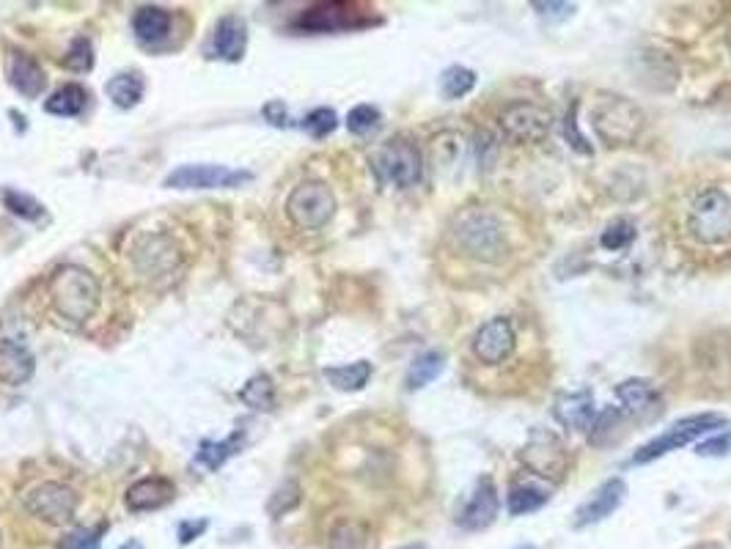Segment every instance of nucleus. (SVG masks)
<instances>
[{
    "label": "nucleus",
    "mask_w": 731,
    "mask_h": 549,
    "mask_svg": "<svg viewBox=\"0 0 731 549\" xmlns=\"http://www.w3.org/2000/svg\"><path fill=\"white\" fill-rule=\"evenodd\" d=\"M688 231L707 248L731 242V195L721 187H710L696 195L688 212Z\"/></svg>",
    "instance_id": "7ed1b4c3"
},
{
    "label": "nucleus",
    "mask_w": 731,
    "mask_h": 549,
    "mask_svg": "<svg viewBox=\"0 0 731 549\" xmlns=\"http://www.w3.org/2000/svg\"><path fill=\"white\" fill-rule=\"evenodd\" d=\"M105 91H108V97L113 99L116 108L130 110L143 99V80L135 72H124V75L113 77L108 86H105Z\"/></svg>",
    "instance_id": "a878e982"
},
{
    "label": "nucleus",
    "mask_w": 731,
    "mask_h": 549,
    "mask_svg": "<svg viewBox=\"0 0 731 549\" xmlns=\"http://www.w3.org/2000/svg\"><path fill=\"white\" fill-rule=\"evenodd\" d=\"M3 204H6L11 215L22 217V220H39L44 215V206L36 198L17 193V190H3Z\"/></svg>",
    "instance_id": "2f4dec72"
},
{
    "label": "nucleus",
    "mask_w": 731,
    "mask_h": 549,
    "mask_svg": "<svg viewBox=\"0 0 731 549\" xmlns=\"http://www.w3.org/2000/svg\"><path fill=\"white\" fill-rule=\"evenodd\" d=\"M520 462H523L525 470H531L547 481H561L569 464L564 442L547 429H534L528 434V440L520 448Z\"/></svg>",
    "instance_id": "1a4fd4ad"
},
{
    "label": "nucleus",
    "mask_w": 731,
    "mask_h": 549,
    "mask_svg": "<svg viewBox=\"0 0 731 549\" xmlns=\"http://www.w3.org/2000/svg\"><path fill=\"white\" fill-rule=\"evenodd\" d=\"M25 506L33 517H39L47 525H69L75 519L77 511V495L64 484H55V481H44V484L33 486L28 497H25Z\"/></svg>",
    "instance_id": "f8f14e48"
},
{
    "label": "nucleus",
    "mask_w": 731,
    "mask_h": 549,
    "mask_svg": "<svg viewBox=\"0 0 731 549\" xmlns=\"http://www.w3.org/2000/svg\"><path fill=\"white\" fill-rule=\"evenodd\" d=\"M369 377H371V363H366V360H358V363H350V366L325 368V379H328L333 388L344 390V393L366 388Z\"/></svg>",
    "instance_id": "cd10ccee"
},
{
    "label": "nucleus",
    "mask_w": 731,
    "mask_h": 549,
    "mask_svg": "<svg viewBox=\"0 0 731 549\" xmlns=\"http://www.w3.org/2000/svg\"><path fill=\"white\" fill-rule=\"evenodd\" d=\"M443 368H446V357L440 355V352H424V355H418L410 363L404 385H407V390L426 388L429 382H435L443 374Z\"/></svg>",
    "instance_id": "393cba45"
},
{
    "label": "nucleus",
    "mask_w": 731,
    "mask_h": 549,
    "mask_svg": "<svg viewBox=\"0 0 731 549\" xmlns=\"http://www.w3.org/2000/svg\"><path fill=\"white\" fill-rule=\"evenodd\" d=\"M88 102V94L86 88L77 86V83H69V86L58 88L53 97L44 102V110L50 113V116H61V119H75L83 113Z\"/></svg>",
    "instance_id": "b1692460"
},
{
    "label": "nucleus",
    "mask_w": 731,
    "mask_h": 549,
    "mask_svg": "<svg viewBox=\"0 0 731 549\" xmlns=\"http://www.w3.org/2000/svg\"><path fill=\"white\" fill-rule=\"evenodd\" d=\"M47 297L53 311L66 322H86L94 316L99 305V283L97 278L77 264H64L47 280Z\"/></svg>",
    "instance_id": "f257e3e1"
},
{
    "label": "nucleus",
    "mask_w": 731,
    "mask_h": 549,
    "mask_svg": "<svg viewBox=\"0 0 731 549\" xmlns=\"http://www.w3.org/2000/svg\"><path fill=\"white\" fill-rule=\"evenodd\" d=\"M380 110L371 108V105H358V108L350 110V116H347V130L352 135H369L380 127Z\"/></svg>",
    "instance_id": "f704fd0d"
},
{
    "label": "nucleus",
    "mask_w": 731,
    "mask_h": 549,
    "mask_svg": "<svg viewBox=\"0 0 731 549\" xmlns=\"http://www.w3.org/2000/svg\"><path fill=\"white\" fill-rule=\"evenodd\" d=\"M6 72H9L11 86L17 88L25 99H36L44 91V86H47L44 69L33 61L31 55L11 53Z\"/></svg>",
    "instance_id": "aec40b11"
},
{
    "label": "nucleus",
    "mask_w": 731,
    "mask_h": 549,
    "mask_svg": "<svg viewBox=\"0 0 731 549\" xmlns=\"http://www.w3.org/2000/svg\"><path fill=\"white\" fill-rule=\"evenodd\" d=\"M726 426V418L718 415V412H699V415H690V418H682L677 420L671 429H666L660 437H655L652 442H646L641 451L633 456V464H649V462H657L660 456H666V453H674L679 448H685L688 442L699 440L704 434H710V431L721 429Z\"/></svg>",
    "instance_id": "423d86ee"
},
{
    "label": "nucleus",
    "mask_w": 731,
    "mask_h": 549,
    "mask_svg": "<svg viewBox=\"0 0 731 549\" xmlns=\"http://www.w3.org/2000/svg\"><path fill=\"white\" fill-rule=\"evenodd\" d=\"M531 9L539 11V17H545V20H569L578 6L575 3H545V0H536L531 3Z\"/></svg>",
    "instance_id": "58836bf2"
},
{
    "label": "nucleus",
    "mask_w": 731,
    "mask_h": 549,
    "mask_svg": "<svg viewBox=\"0 0 731 549\" xmlns=\"http://www.w3.org/2000/svg\"><path fill=\"white\" fill-rule=\"evenodd\" d=\"M245 47H248V25L237 14H229L215 25L207 53L209 58H220V61H240Z\"/></svg>",
    "instance_id": "f3484780"
},
{
    "label": "nucleus",
    "mask_w": 731,
    "mask_h": 549,
    "mask_svg": "<svg viewBox=\"0 0 731 549\" xmlns=\"http://www.w3.org/2000/svg\"><path fill=\"white\" fill-rule=\"evenodd\" d=\"M514 324L506 316H495L484 322L473 335V355L479 357L484 366H501L514 352Z\"/></svg>",
    "instance_id": "ddd939ff"
},
{
    "label": "nucleus",
    "mask_w": 731,
    "mask_h": 549,
    "mask_svg": "<svg viewBox=\"0 0 731 549\" xmlns=\"http://www.w3.org/2000/svg\"><path fill=\"white\" fill-rule=\"evenodd\" d=\"M380 22L371 17V11L358 3H341V0H330V3H317L303 17L297 20V28L314 33H336V31H355V28H366Z\"/></svg>",
    "instance_id": "6e6552de"
},
{
    "label": "nucleus",
    "mask_w": 731,
    "mask_h": 549,
    "mask_svg": "<svg viewBox=\"0 0 731 549\" xmlns=\"http://www.w3.org/2000/svg\"><path fill=\"white\" fill-rule=\"evenodd\" d=\"M457 248L476 261H501L509 253L506 228L487 209H470L454 220Z\"/></svg>",
    "instance_id": "f03ea898"
},
{
    "label": "nucleus",
    "mask_w": 731,
    "mask_h": 549,
    "mask_svg": "<svg viewBox=\"0 0 731 549\" xmlns=\"http://www.w3.org/2000/svg\"><path fill=\"white\" fill-rule=\"evenodd\" d=\"M476 86V72L468 66H448L443 72V94L448 99H462Z\"/></svg>",
    "instance_id": "7c9ffc66"
},
{
    "label": "nucleus",
    "mask_w": 731,
    "mask_h": 549,
    "mask_svg": "<svg viewBox=\"0 0 731 549\" xmlns=\"http://www.w3.org/2000/svg\"><path fill=\"white\" fill-rule=\"evenodd\" d=\"M498 508H501V503H498L495 481L490 475H481L476 486H473V492H470L468 503L459 508L457 525L462 530H468V533H481V530H487L495 522Z\"/></svg>",
    "instance_id": "4468645a"
},
{
    "label": "nucleus",
    "mask_w": 731,
    "mask_h": 549,
    "mask_svg": "<svg viewBox=\"0 0 731 549\" xmlns=\"http://www.w3.org/2000/svg\"><path fill=\"white\" fill-rule=\"evenodd\" d=\"M176 497V486L168 481V478H141L138 484H132L127 489V508L135 511V514H143V511H157V508L168 506L171 500Z\"/></svg>",
    "instance_id": "6ab92c4d"
},
{
    "label": "nucleus",
    "mask_w": 731,
    "mask_h": 549,
    "mask_svg": "<svg viewBox=\"0 0 731 549\" xmlns=\"http://www.w3.org/2000/svg\"><path fill=\"white\" fill-rule=\"evenodd\" d=\"M371 171L380 184L404 190V187H413V184L421 182L424 160H421V151L415 143H410L407 138H393L371 154Z\"/></svg>",
    "instance_id": "20e7f679"
},
{
    "label": "nucleus",
    "mask_w": 731,
    "mask_h": 549,
    "mask_svg": "<svg viewBox=\"0 0 731 549\" xmlns=\"http://www.w3.org/2000/svg\"><path fill=\"white\" fill-rule=\"evenodd\" d=\"M253 182V173L231 171L223 165H182L165 176V187L171 190H229Z\"/></svg>",
    "instance_id": "9b49d317"
},
{
    "label": "nucleus",
    "mask_w": 731,
    "mask_h": 549,
    "mask_svg": "<svg viewBox=\"0 0 731 549\" xmlns=\"http://www.w3.org/2000/svg\"><path fill=\"white\" fill-rule=\"evenodd\" d=\"M64 66L72 72H88L94 66V50H91V42L86 36H77L72 42L69 53L64 55Z\"/></svg>",
    "instance_id": "e433bc0d"
},
{
    "label": "nucleus",
    "mask_w": 731,
    "mask_h": 549,
    "mask_svg": "<svg viewBox=\"0 0 731 549\" xmlns=\"http://www.w3.org/2000/svg\"><path fill=\"white\" fill-rule=\"evenodd\" d=\"M517 549H534V547H517Z\"/></svg>",
    "instance_id": "37998d69"
},
{
    "label": "nucleus",
    "mask_w": 731,
    "mask_h": 549,
    "mask_svg": "<svg viewBox=\"0 0 731 549\" xmlns=\"http://www.w3.org/2000/svg\"><path fill=\"white\" fill-rule=\"evenodd\" d=\"M240 401L256 412H270L275 407V385L267 374H256L240 390Z\"/></svg>",
    "instance_id": "c85d7f7f"
},
{
    "label": "nucleus",
    "mask_w": 731,
    "mask_h": 549,
    "mask_svg": "<svg viewBox=\"0 0 731 549\" xmlns=\"http://www.w3.org/2000/svg\"><path fill=\"white\" fill-rule=\"evenodd\" d=\"M635 226L630 220H613L611 226L602 231V248L605 250H624L633 245Z\"/></svg>",
    "instance_id": "72a5a7b5"
},
{
    "label": "nucleus",
    "mask_w": 731,
    "mask_h": 549,
    "mask_svg": "<svg viewBox=\"0 0 731 549\" xmlns=\"http://www.w3.org/2000/svg\"><path fill=\"white\" fill-rule=\"evenodd\" d=\"M33 371H36V360H33L31 349L17 338L0 335V382L25 385L33 377Z\"/></svg>",
    "instance_id": "a211bd4d"
},
{
    "label": "nucleus",
    "mask_w": 731,
    "mask_h": 549,
    "mask_svg": "<svg viewBox=\"0 0 731 549\" xmlns=\"http://www.w3.org/2000/svg\"><path fill=\"white\" fill-rule=\"evenodd\" d=\"M594 130L608 146H630L644 132V113L627 97H605L594 105L591 113Z\"/></svg>",
    "instance_id": "39448f33"
},
{
    "label": "nucleus",
    "mask_w": 731,
    "mask_h": 549,
    "mask_svg": "<svg viewBox=\"0 0 731 549\" xmlns=\"http://www.w3.org/2000/svg\"><path fill=\"white\" fill-rule=\"evenodd\" d=\"M553 121H556V116L542 105H534V102H514L506 110H501V116H498L503 135L514 143L545 140L553 130Z\"/></svg>",
    "instance_id": "9d476101"
},
{
    "label": "nucleus",
    "mask_w": 731,
    "mask_h": 549,
    "mask_svg": "<svg viewBox=\"0 0 731 549\" xmlns=\"http://www.w3.org/2000/svg\"><path fill=\"white\" fill-rule=\"evenodd\" d=\"M102 533H105V525L102 528H77L66 536L61 549H99Z\"/></svg>",
    "instance_id": "4c0bfd02"
},
{
    "label": "nucleus",
    "mask_w": 731,
    "mask_h": 549,
    "mask_svg": "<svg viewBox=\"0 0 731 549\" xmlns=\"http://www.w3.org/2000/svg\"><path fill=\"white\" fill-rule=\"evenodd\" d=\"M366 544H369L366 533L355 522H341L339 528L333 530V536H330V547L333 549H366Z\"/></svg>",
    "instance_id": "c9c22d12"
},
{
    "label": "nucleus",
    "mask_w": 731,
    "mask_h": 549,
    "mask_svg": "<svg viewBox=\"0 0 731 549\" xmlns=\"http://www.w3.org/2000/svg\"><path fill=\"white\" fill-rule=\"evenodd\" d=\"M696 453H699V456H729L731 431H723V434H715L710 440L699 442V445H696Z\"/></svg>",
    "instance_id": "ea45409f"
},
{
    "label": "nucleus",
    "mask_w": 731,
    "mask_h": 549,
    "mask_svg": "<svg viewBox=\"0 0 731 549\" xmlns=\"http://www.w3.org/2000/svg\"><path fill=\"white\" fill-rule=\"evenodd\" d=\"M624 497H627V484H624L622 478L605 481V484H602L600 489H597V492L575 511L572 528L583 530L591 528V525H597V522H605V519L616 514V508L622 506Z\"/></svg>",
    "instance_id": "2eb2a0df"
},
{
    "label": "nucleus",
    "mask_w": 731,
    "mask_h": 549,
    "mask_svg": "<svg viewBox=\"0 0 731 549\" xmlns=\"http://www.w3.org/2000/svg\"><path fill=\"white\" fill-rule=\"evenodd\" d=\"M204 530H207V522H204V519H201V522H190V519H187V522L179 525V541H182V544H190V541L198 539Z\"/></svg>",
    "instance_id": "a19ab883"
},
{
    "label": "nucleus",
    "mask_w": 731,
    "mask_h": 549,
    "mask_svg": "<svg viewBox=\"0 0 731 549\" xmlns=\"http://www.w3.org/2000/svg\"><path fill=\"white\" fill-rule=\"evenodd\" d=\"M622 420L624 412L619 407H608L605 412H597V420L589 431L591 445H608L611 440H616L622 434Z\"/></svg>",
    "instance_id": "c756f323"
},
{
    "label": "nucleus",
    "mask_w": 731,
    "mask_h": 549,
    "mask_svg": "<svg viewBox=\"0 0 731 549\" xmlns=\"http://www.w3.org/2000/svg\"><path fill=\"white\" fill-rule=\"evenodd\" d=\"M336 215V195L325 182L297 184L286 198V217L303 231H319Z\"/></svg>",
    "instance_id": "0eeeda50"
},
{
    "label": "nucleus",
    "mask_w": 731,
    "mask_h": 549,
    "mask_svg": "<svg viewBox=\"0 0 731 549\" xmlns=\"http://www.w3.org/2000/svg\"><path fill=\"white\" fill-rule=\"evenodd\" d=\"M339 127V116H336V110H330V108H317V110H311L306 116V121H303V130L311 135V138H328L330 132L336 130Z\"/></svg>",
    "instance_id": "473e14b6"
},
{
    "label": "nucleus",
    "mask_w": 731,
    "mask_h": 549,
    "mask_svg": "<svg viewBox=\"0 0 731 549\" xmlns=\"http://www.w3.org/2000/svg\"><path fill=\"white\" fill-rule=\"evenodd\" d=\"M242 448V431H234L229 440L223 442H201V448L196 453V462L204 464L207 470H220L223 464L229 462L234 453Z\"/></svg>",
    "instance_id": "bb28decb"
},
{
    "label": "nucleus",
    "mask_w": 731,
    "mask_h": 549,
    "mask_svg": "<svg viewBox=\"0 0 731 549\" xmlns=\"http://www.w3.org/2000/svg\"><path fill=\"white\" fill-rule=\"evenodd\" d=\"M616 399L622 401L619 410L624 415H633V418H644L646 412H652L657 407V390L652 382L646 379H627L616 388Z\"/></svg>",
    "instance_id": "412c9836"
},
{
    "label": "nucleus",
    "mask_w": 731,
    "mask_h": 549,
    "mask_svg": "<svg viewBox=\"0 0 731 549\" xmlns=\"http://www.w3.org/2000/svg\"><path fill=\"white\" fill-rule=\"evenodd\" d=\"M547 500H550V489H547V486H539L536 481H517V484L509 489L506 508H509L512 517H525V514L539 511Z\"/></svg>",
    "instance_id": "5701e85b"
},
{
    "label": "nucleus",
    "mask_w": 731,
    "mask_h": 549,
    "mask_svg": "<svg viewBox=\"0 0 731 549\" xmlns=\"http://www.w3.org/2000/svg\"><path fill=\"white\" fill-rule=\"evenodd\" d=\"M119 549H143L141 541H127V544H121Z\"/></svg>",
    "instance_id": "79ce46f5"
},
{
    "label": "nucleus",
    "mask_w": 731,
    "mask_h": 549,
    "mask_svg": "<svg viewBox=\"0 0 731 549\" xmlns=\"http://www.w3.org/2000/svg\"><path fill=\"white\" fill-rule=\"evenodd\" d=\"M171 22H174L171 11L160 9V6H143L132 17V31L138 36V42L157 44L171 33Z\"/></svg>",
    "instance_id": "4be33fe9"
},
{
    "label": "nucleus",
    "mask_w": 731,
    "mask_h": 549,
    "mask_svg": "<svg viewBox=\"0 0 731 549\" xmlns=\"http://www.w3.org/2000/svg\"><path fill=\"white\" fill-rule=\"evenodd\" d=\"M553 415L569 431H586L589 434L594 420H597V407L591 390H575V393H561L553 404Z\"/></svg>",
    "instance_id": "dca6fc26"
}]
</instances>
